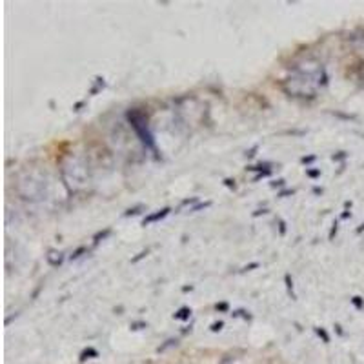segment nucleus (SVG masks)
<instances>
[{
  "label": "nucleus",
  "mask_w": 364,
  "mask_h": 364,
  "mask_svg": "<svg viewBox=\"0 0 364 364\" xmlns=\"http://www.w3.org/2000/svg\"><path fill=\"white\" fill-rule=\"evenodd\" d=\"M128 118H130L133 130H135L137 133H139L141 141L144 142V144L148 146V148H153V137H151V133L148 131V122H146V116L142 115L141 111L133 109V111L128 113Z\"/></svg>",
  "instance_id": "1"
},
{
  "label": "nucleus",
  "mask_w": 364,
  "mask_h": 364,
  "mask_svg": "<svg viewBox=\"0 0 364 364\" xmlns=\"http://www.w3.org/2000/svg\"><path fill=\"white\" fill-rule=\"evenodd\" d=\"M168 213H170V209L166 208V209H162V211H159V213H155V215H150V217H148V218H144V224L155 222V220H159V218H164Z\"/></svg>",
  "instance_id": "2"
},
{
  "label": "nucleus",
  "mask_w": 364,
  "mask_h": 364,
  "mask_svg": "<svg viewBox=\"0 0 364 364\" xmlns=\"http://www.w3.org/2000/svg\"><path fill=\"white\" fill-rule=\"evenodd\" d=\"M188 313H189V310H186L184 308V310H180L175 317H177V319H188Z\"/></svg>",
  "instance_id": "3"
},
{
  "label": "nucleus",
  "mask_w": 364,
  "mask_h": 364,
  "mask_svg": "<svg viewBox=\"0 0 364 364\" xmlns=\"http://www.w3.org/2000/svg\"><path fill=\"white\" fill-rule=\"evenodd\" d=\"M220 328H222V322H215V324L211 326V330H213V331H218Z\"/></svg>",
  "instance_id": "4"
},
{
  "label": "nucleus",
  "mask_w": 364,
  "mask_h": 364,
  "mask_svg": "<svg viewBox=\"0 0 364 364\" xmlns=\"http://www.w3.org/2000/svg\"><path fill=\"white\" fill-rule=\"evenodd\" d=\"M317 333H319V335H322V339H324L326 342H328V340H330V339H328V335H326V331H324V330H317Z\"/></svg>",
  "instance_id": "5"
},
{
  "label": "nucleus",
  "mask_w": 364,
  "mask_h": 364,
  "mask_svg": "<svg viewBox=\"0 0 364 364\" xmlns=\"http://www.w3.org/2000/svg\"><path fill=\"white\" fill-rule=\"evenodd\" d=\"M353 302H355V306H360V301H359V297H355V299H353Z\"/></svg>",
  "instance_id": "6"
},
{
  "label": "nucleus",
  "mask_w": 364,
  "mask_h": 364,
  "mask_svg": "<svg viewBox=\"0 0 364 364\" xmlns=\"http://www.w3.org/2000/svg\"><path fill=\"white\" fill-rule=\"evenodd\" d=\"M362 229H364V224H362V226H360L359 229H357V233H360V231H362Z\"/></svg>",
  "instance_id": "7"
}]
</instances>
